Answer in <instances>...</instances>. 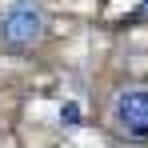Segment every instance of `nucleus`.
<instances>
[{"label":"nucleus","instance_id":"20e7f679","mask_svg":"<svg viewBox=\"0 0 148 148\" xmlns=\"http://www.w3.org/2000/svg\"><path fill=\"white\" fill-rule=\"evenodd\" d=\"M136 16H144V20H148V0H144V4H140V12H136Z\"/></svg>","mask_w":148,"mask_h":148},{"label":"nucleus","instance_id":"f257e3e1","mask_svg":"<svg viewBox=\"0 0 148 148\" xmlns=\"http://www.w3.org/2000/svg\"><path fill=\"white\" fill-rule=\"evenodd\" d=\"M40 32H44V12L32 0H16L0 16V40L12 48H28L32 40H40Z\"/></svg>","mask_w":148,"mask_h":148},{"label":"nucleus","instance_id":"7ed1b4c3","mask_svg":"<svg viewBox=\"0 0 148 148\" xmlns=\"http://www.w3.org/2000/svg\"><path fill=\"white\" fill-rule=\"evenodd\" d=\"M60 120L68 124V128H76V124H80V104H76V100H68V104L60 108Z\"/></svg>","mask_w":148,"mask_h":148},{"label":"nucleus","instance_id":"f03ea898","mask_svg":"<svg viewBox=\"0 0 148 148\" xmlns=\"http://www.w3.org/2000/svg\"><path fill=\"white\" fill-rule=\"evenodd\" d=\"M112 124L128 140H148V88H124L112 100Z\"/></svg>","mask_w":148,"mask_h":148}]
</instances>
